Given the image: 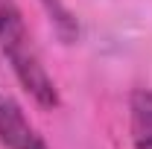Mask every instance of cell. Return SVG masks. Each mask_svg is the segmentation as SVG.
<instances>
[{
    "label": "cell",
    "instance_id": "obj_1",
    "mask_svg": "<svg viewBox=\"0 0 152 149\" xmlns=\"http://www.w3.org/2000/svg\"><path fill=\"white\" fill-rule=\"evenodd\" d=\"M0 53L9 61L12 73L18 76L20 88L35 99L41 108H58L61 96L53 82V76L47 73L41 53H38L32 32L23 20L18 0H0Z\"/></svg>",
    "mask_w": 152,
    "mask_h": 149
},
{
    "label": "cell",
    "instance_id": "obj_2",
    "mask_svg": "<svg viewBox=\"0 0 152 149\" xmlns=\"http://www.w3.org/2000/svg\"><path fill=\"white\" fill-rule=\"evenodd\" d=\"M0 143L6 149H50L38 129L9 93L0 88Z\"/></svg>",
    "mask_w": 152,
    "mask_h": 149
},
{
    "label": "cell",
    "instance_id": "obj_3",
    "mask_svg": "<svg viewBox=\"0 0 152 149\" xmlns=\"http://www.w3.org/2000/svg\"><path fill=\"white\" fill-rule=\"evenodd\" d=\"M134 149H152V137H140V140H134Z\"/></svg>",
    "mask_w": 152,
    "mask_h": 149
}]
</instances>
